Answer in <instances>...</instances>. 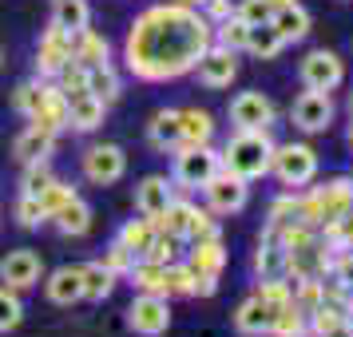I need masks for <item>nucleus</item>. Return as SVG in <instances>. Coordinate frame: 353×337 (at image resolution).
Segmentation results:
<instances>
[{
	"label": "nucleus",
	"instance_id": "f257e3e1",
	"mask_svg": "<svg viewBox=\"0 0 353 337\" xmlns=\"http://www.w3.org/2000/svg\"><path fill=\"white\" fill-rule=\"evenodd\" d=\"M214 44V32L203 12L187 4H155L147 8L128 36V64L143 80H175L199 64V56Z\"/></svg>",
	"mask_w": 353,
	"mask_h": 337
},
{
	"label": "nucleus",
	"instance_id": "f03ea898",
	"mask_svg": "<svg viewBox=\"0 0 353 337\" xmlns=\"http://www.w3.org/2000/svg\"><path fill=\"white\" fill-rule=\"evenodd\" d=\"M219 159H223V171L246 178V183H250V178H262L270 171V159H274L270 131H239V135L226 143V151Z\"/></svg>",
	"mask_w": 353,
	"mask_h": 337
},
{
	"label": "nucleus",
	"instance_id": "7ed1b4c3",
	"mask_svg": "<svg viewBox=\"0 0 353 337\" xmlns=\"http://www.w3.org/2000/svg\"><path fill=\"white\" fill-rule=\"evenodd\" d=\"M270 171L278 175L282 187L298 191V187H310V183H314V175H318V155H314V147H305V143L274 147Z\"/></svg>",
	"mask_w": 353,
	"mask_h": 337
},
{
	"label": "nucleus",
	"instance_id": "20e7f679",
	"mask_svg": "<svg viewBox=\"0 0 353 337\" xmlns=\"http://www.w3.org/2000/svg\"><path fill=\"white\" fill-rule=\"evenodd\" d=\"M219 171H223V159L207 143L179 147V155H175V183L179 187H207Z\"/></svg>",
	"mask_w": 353,
	"mask_h": 337
},
{
	"label": "nucleus",
	"instance_id": "39448f33",
	"mask_svg": "<svg viewBox=\"0 0 353 337\" xmlns=\"http://www.w3.org/2000/svg\"><path fill=\"white\" fill-rule=\"evenodd\" d=\"M290 119H294V127L310 131V135L325 131L330 123H334V99H330V92H310V88H305L302 96L294 99Z\"/></svg>",
	"mask_w": 353,
	"mask_h": 337
},
{
	"label": "nucleus",
	"instance_id": "423d86ee",
	"mask_svg": "<svg viewBox=\"0 0 353 337\" xmlns=\"http://www.w3.org/2000/svg\"><path fill=\"white\" fill-rule=\"evenodd\" d=\"M230 123L239 131H270L274 103L262 92H239L230 99Z\"/></svg>",
	"mask_w": 353,
	"mask_h": 337
},
{
	"label": "nucleus",
	"instance_id": "0eeeda50",
	"mask_svg": "<svg viewBox=\"0 0 353 337\" xmlns=\"http://www.w3.org/2000/svg\"><path fill=\"white\" fill-rule=\"evenodd\" d=\"M298 72H302V83L310 92H334L337 83L345 80V68L337 60V52H325V48L310 52Z\"/></svg>",
	"mask_w": 353,
	"mask_h": 337
},
{
	"label": "nucleus",
	"instance_id": "6e6552de",
	"mask_svg": "<svg viewBox=\"0 0 353 337\" xmlns=\"http://www.w3.org/2000/svg\"><path fill=\"white\" fill-rule=\"evenodd\" d=\"M128 321H131L135 334L159 337V334H167V325H171V309H167V302L155 298V294H139L128 309Z\"/></svg>",
	"mask_w": 353,
	"mask_h": 337
},
{
	"label": "nucleus",
	"instance_id": "1a4fd4ad",
	"mask_svg": "<svg viewBox=\"0 0 353 337\" xmlns=\"http://www.w3.org/2000/svg\"><path fill=\"white\" fill-rule=\"evenodd\" d=\"M203 191H207V203L214 214H234L246 207V178L230 175V171H219Z\"/></svg>",
	"mask_w": 353,
	"mask_h": 337
},
{
	"label": "nucleus",
	"instance_id": "9d476101",
	"mask_svg": "<svg viewBox=\"0 0 353 337\" xmlns=\"http://www.w3.org/2000/svg\"><path fill=\"white\" fill-rule=\"evenodd\" d=\"M72 52H76V32H68L60 24H52L44 40H40V52H36V68L52 76V72H60V68L72 60Z\"/></svg>",
	"mask_w": 353,
	"mask_h": 337
},
{
	"label": "nucleus",
	"instance_id": "9b49d317",
	"mask_svg": "<svg viewBox=\"0 0 353 337\" xmlns=\"http://www.w3.org/2000/svg\"><path fill=\"white\" fill-rule=\"evenodd\" d=\"M310 194H314V203H318V218L321 223H334V218H341L345 210H353V183L350 178H330V183L314 187Z\"/></svg>",
	"mask_w": 353,
	"mask_h": 337
},
{
	"label": "nucleus",
	"instance_id": "f8f14e48",
	"mask_svg": "<svg viewBox=\"0 0 353 337\" xmlns=\"http://www.w3.org/2000/svg\"><path fill=\"white\" fill-rule=\"evenodd\" d=\"M194 72H199V83H207V88H226V83L239 76V60H234L230 48H219V44H214V48H207L199 56Z\"/></svg>",
	"mask_w": 353,
	"mask_h": 337
},
{
	"label": "nucleus",
	"instance_id": "ddd939ff",
	"mask_svg": "<svg viewBox=\"0 0 353 337\" xmlns=\"http://www.w3.org/2000/svg\"><path fill=\"white\" fill-rule=\"evenodd\" d=\"M83 175L92 178V183H115V178L123 175V151L112 143L92 147L83 155Z\"/></svg>",
	"mask_w": 353,
	"mask_h": 337
},
{
	"label": "nucleus",
	"instance_id": "4468645a",
	"mask_svg": "<svg viewBox=\"0 0 353 337\" xmlns=\"http://www.w3.org/2000/svg\"><path fill=\"white\" fill-rule=\"evenodd\" d=\"M270 321H274V309L258 294H250L246 302L234 309V329L246 337H270Z\"/></svg>",
	"mask_w": 353,
	"mask_h": 337
},
{
	"label": "nucleus",
	"instance_id": "2eb2a0df",
	"mask_svg": "<svg viewBox=\"0 0 353 337\" xmlns=\"http://www.w3.org/2000/svg\"><path fill=\"white\" fill-rule=\"evenodd\" d=\"M0 278L12 289L36 286V278H40V258H36L32 250H12V254L0 262Z\"/></svg>",
	"mask_w": 353,
	"mask_h": 337
},
{
	"label": "nucleus",
	"instance_id": "dca6fc26",
	"mask_svg": "<svg viewBox=\"0 0 353 337\" xmlns=\"http://www.w3.org/2000/svg\"><path fill=\"white\" fill-rule=\"evenodd\" d=\"M223 262H226V250H223V242H219V234H214V238H199L191 246V258H187V266H191L199 278H214V282H219V274H223Z\"/></svg>",
	"mask_w": 353,
	"mask_h": 337
},
{
	"label": "nucleus",
	"instance_id": "f3484780",
	"mask_svg": "<svg viewBox=\"0 0 353 337\" xmlns=\"http://www.w3.org/2000/svg\"><path fill=\"white\" fill-rule=\"evenodd\" d=\"M171 183L167 178H159V175H151V178H143L139 183V191H135V207L143 210L147 218H159L163 210L171 207Z\"/></svg>",
	"mask_w": 353,
	"mask_h": 337
},
{
	"label": "nucleus",
	"instance_id": "a211bd4d",
	"mask_svg": "<svg viewBox=\"0 0 353 337\" xmlns=\"http://www.w3.org/2000/svg\"><path fill=\"white\" fill-rule=\"evenodd\" d=\"M270 24H274V32L282 36V44H298V40H305V32H310V12L294 0V4H286V8L274 12Z\"/></svg>",
	"mask_w": 353,
	"mask_h": 337
},
{
	"label": "nucleus",
	"instance_id": "6ab92c4d",
	"mask_svg": "<svg viewBox=\"0 0 353 337\" xmlns=\"http://www.w3.org/2000/svg\"><path fill=\"white\" fill-rule=\"evenodd\" d=\"M103 99H96L92 92H80V96L68 99V127H80V131H92L103 123Z\"/></svg>",
	"mask_w": 353,
	"mask_h": 337
},
{
	"label": "nucleus",
	"instance_id": "aec40b11",
	"mask_svg": "<svg viewBox=\"0 0 353 337\" xmlns=\"http://www.w3.org/2000/svg\"><path fill=\"white\" fill-rule=\"evenodd\" d=\"M32 127L48 131V135H56V131L68 127V96L60 92V88H48V96H44V103H40V112L32 115Z\"/></svg>",
	"mask_w": 353,
	"mask_h": 337
},
{
	"label": "nucleus",
	"instance_id": "412c9836",
	"mask_svg": "<svg viewBox=\"0 0 353 337\" xmlns=\"http://www.w3.org/2000/svg\"><path fill=\"white\" fill-rule=\"evenodd\" d=\"M147 135H151V147H159V151H179V147H187V143H183V123H179V112H159L155 119H151Z\"/></svg>",
	"mask_w": 353,
	"mask_h": 337
},
{
	"label": "nucleus",
	"instance_id": "4be33fe9",
	"mask_svg": "<svg viewBox=\"0 0 353 337\" xmlns=\"http://www.w3.org/2000/svg\"><path fill=\"white\" fill-rule=\"evenodd\" d=\"M48 298L56 305H72L76 298H83V274H80V266H64V270L52 274Z\"/></svg>",
	"mask_w": 353,
	"mask_h": 337
},
{
	"label": "nucleus",
	"instance_id": "5701e85b",
	"mask_svg": "<svg viewBox=\"0 0 353 337\" xmlns=\"http://www.w3.org/2000/svg\"><path fill=\"white\" fill-rule=\"evenodd\" d=\"M131 282L139 286V294H155V298H167V294H171V286H167V266L147 262V258H139V262L131 266Z\"/></svg>",
	"mask_w": 353,
	"mask_h": 337
},
{
	"label": "nucleus",
	"instance_id": "b1692460",
	"mask_svg": "<svg viewBox=\"0 0 353 337\" xmlns=\"http://www.w3.org/2000/svg\"><path fill=\"white\" fill-rule=\"evenodd\" d=\"M282 48H286V44H282V36L274 32V24L270 20H262V24H250V32H246V48L242 52H250V56H258V60H274Z\"/></svg>",
	"mask_w": 353,
	"mask_h": 337
},
{
	"label": "nucleus",
	"instance_id": "393cba45",
	"mask_svg": "<svg viewBox=\"0 0 353 337\" xmlns=\"http://www.w3.org/2000/svg\"><path fill=\"white\" fill-rule=\"evenodd\" d=\"M270 337H310V321L298 305L290 302L282 309H274V321H270Z\"/></svg>",
	"mask_w": 353,
	"mask_h": 337
},
{
	"label": "nucleus",
	"instance_id": "a878e982",
	"mask_svg": "<svg viewBox=\"0 0 353 337\" xmlns=\"http://www.w3.org/2000/svg\"><path fill=\"white\" fill-rule=\"evenodd\" d=\"M191 218H194V203H175V198H171V207L163 210L159 218H155V230H167V234H179V238L187 242V230H191Z\"/></svg>",
	"mask_w": 353,
	"mask_h": 337
},
{
	"label": "nucleus",
	"instance_id": "bb28decb",
	"mask_svg": "<svg viewBox=\"0 0 353 337\" xmlns=\"http://www.w3.org/2000/svg\"><path fill=\"white\" fill-rule=\"evenodd\" d=\"M83 274V298H92V302H103L115 286V274L103 266V262H92V266H80Z\"/></svg>",
	"mask_w": 353,
	"mask_h": 337
},
{
	"label": "nucleus",
	"instance_id": "cd10ccee",
	"mask_svg": "<svg viewBox=\"0 0 353 337\" xmlns=\"http://www.w3.org/2000/svg\"><path fill=\"white\" fill-rule=\"evenodd\" d=\"M179 123H183V143H210V135H214V119L199 108L179 112Z\"/></svg>",
	"mask_w": 353,
	"mask_h": 337
},
{
	"label": "nucleus",
	"instance_id": "c85d7f7f",
	"mask_svg": "<svg viewBox=\"0 0 353 337\" xmlns=\"http://www.w3.org/2000/svg\"><path fill=\"white\" fill-rule=\"evenodd\" d=\"M52 218H56V226H60L64 234H83V230L92 226V210H88V207L80 203V198L72 194V198H68L64 207H60L56 214H52Z\"/></svg>",
	"mask_w": 353,
	"mask_h": 337
},
{
	"label": "nucleus",
	"instance_id": "c756f323",
	"mask_svg": "<svg viewBox=\"0 0 353 337\" xmlns=\"http://www.w3.org/2000/svg\"><path fill=\"white\" fill-rule=\"evenodd\" d=\"M258 278H286V246L282 242H262L254 258Z\"/></svg>",
	"mask_w": 353,
	"mask_h": 337
},
{
	"label": "nucleus",
	"instance_id": "7c9ffc66",
	"mask_svg": "<svg viewBox=\"0 0 353 337\" xmlns=\"http://www.w3.org/2000/svg\"><path fill=\"white\" fill-rule=\"evenodd\" d=\"M52 139H56V135H48V131L28 127V131L17 139V159H20V163H40V159L52 151Z\"/></svg>",
	"mask_w": 353,
	"mask_h": 337
},
{
	"label": "nucleus",
	"instance_id": "2f4dec72",
	"mask_svg": "<svg viewBox=\"0 0 353 337\" xmlns=\"http://www.w3.org/2000/svg\"><path fill=\"white\" fill-rule=\"evenodd\" d=\"M72 60H80L83 68H96V64H108V40H99L96 32H76V52Z\"/></svg>",
	"mask_w": 353,
	"mask_h": 337
},
{
	"label": "nucleus",
	"instance_id": "473e14b6",
	"mask_svg": "<svg viewBox=\"0 0 353 337\" xmlns=\"http://www.w3.org/2000/svg\"><path fill=\"white\" fill-rule=\"evenodd\" d=\"M318 234L325 238L330 250H353V210H345V214L334 218V223H321Z\"/></svg>",
	"mask_w": 353,
	"mask_h": 337
},
{
	"label": "nucleus",
	"instance_id": "72a5a7b5",
	"mask_svg": "<svg viewBox=\"0 0 353 337\" xmlns=\"http://www.w3.org/2000/svg\"><path fill=\"white\" fill-rule=\"evenodd\" d=\"M83 92H92L96 99L112 103V99L119 96V80H115V72L108 64H96V68H88V83H83Z\"/></svg>",
	"mask_w": 353,
	"mask_h": 337
},
{
	"label": "nucleus",
	"instance_id": "f704fd0d",
	"mask_svg": "<svg viewBox=\"0 0 353 337\" xmlns=\"http://www.w3.org/2000/svg\"><path fill=\"white\" fill-rule=\"evenodd\" d=\"M151 238H155V218H139V223H128L123 230H119V242L128 246V250H135V254L143 258L147 246H151Z\"/></svg>",
	"mask_w": 353,
	"mask_h": 337
},
{
	"label": "nucleus",
	"instance_id": "c9c22d12",
	"mask_svg": "<svg viewBox=\"0 0 353 337\" xmlns=\"http://www.w3.org/2000/svg\"><path fill=\"white\" fill-rule=\"evenodd\" d=\"M210 32H214V44H219V48L242 52L246 48V32H250V24H242L239 17H230V20H223V24H214Z\"/></svg>",
	"mask_w": 353,
	"mask_h": 337
},
{
	"label": "nucleus",
	"instance_id": "e433bc0d",
	"mask_svg": "<svg viewBox=\"0 0 353 337\" xmlns=\"http://www.w3.org/2000/svg\"><path fill=\"white\" fill-rule=\"evenodd\" d=\"M88 4L83 0H56V24L68 28V32H83L88 28Z\"/></svg>",
	"mask_w": 353,
	"mask_h": 337
},
{
	"label": "nucleus",
	"instance_id": "4c0bfd02",
	"mask_svg": "<svg viewBox=\"0 0 353 337\" xmlns=\"http://www.w3.org/2000/svg\"><path fill=\"white\" fill-rule=\"evenodd\" d=\"M325 278H334L337 286L345 289V302L353 309V250H334V262H330Z\"/></svg>",
	"mask_w": 353,
	"mask_h": 337
},
{
	"label": "nucleus",
	"instance_id": "58836bf2",
	"mask_svg": "<svg viewBox=\"0 0 353 337\" xmlns=\"http://www.w3.org/2000/svg\"><path fill=\"white\" fill-rule=\"evenodd\" d=\"M167 286H171V294L191 298V294H199V274H194L187 262H171V266H167Z\"/></svg>",
	"mask_w": 353,
	"mask_h": 337
},
{
	"label": "nucleus",
	"instance_id": "ea45409f",
	"mask_svg": "<svg viewBox=\"0 0 353 337\" xmlns=\"http://www.w3.org/2000/svg\"><path fill=\"white\" fill-rule=\"evenodd\" d=\"M44 96H48V83H24V88H17V112H24L32 119V115L40 112Z\"/></svg>",
	"mask_w": 353,
	"mask_h": 337
},
{
	"label": "nucleus",
	"instance_id": "a19ab883",
	"mask_svg": "<svg viewBox=\"0 0 353 337\" xmlns=\"http://www.w3.org/2000/svg\"><path fill=\"white\" fill-rule=\"evenodd\" d=\"M290 223H302V214H298V194L294 191L282 194V198L270 207V223L266 226H290Z\"/></svg>",
	"mask_w": 353,
	"mask_h": 337
},
{
	"label": "nucleus",
	"instance_id": "79ce46f5",
	"mask_svg": "<svg viewBox=\"0 0 353 337\" xmlns=\"http://www.w3.org/2000/svg\"><path fill=\"white\" fill-rule=\"evenodd\" d=\"M270 4L266 0H242V4H234V17L242 20V24H262V20H270Z\"/></svg>",
	"mask_w": 353,
	"mask_h": 337
},
{
	"label": "nucleus",
	"instance_id": "37998d69",
	"mask_svg": "<svg viewBox=\"0 0 353 337\" xmlns=\"http://www.w3.org/2000/svg\"><path fill=\"white\" fill-rule=\"evenodd\" d=\"M135 262H139V254H135V250H128L123 242H115L112 250H108V262H103V266H108L112 274H131V266H135Z\"/></svg>",
	"mask_w": 353,
	"mask_h": 337
},
{
	"label": "nucleus",
	"instance_id": "c03bdc74",
	"mask_svg": "<svg viewBox=\"0 0 353 337\" xmlns=\"http://www.w3.org/2000/svg\"><path fill=\"white\" fill-rule=\"evenodd\" d=\"M36 198H40L44 214L52 218V214H56V210H60V207L68 203V198H72V187H64V183H56V178H52V187H48L44 194H36Z\"/></svg>",
	"mask_w": 353,
	"mask_h": 337
},
{
	"label": "nucleus",
	"instance_id": "a18cd8bd",
	"mask_svg": "<svg viewBox=\"0 0 353 337\" xmlns=\"http://www.w3.org/2000/svg\"><path fill=\"white\" fill-rule=\"evenodd\" d=\"M52 187V175L48 167H44V159L40 163H28V175H24V194H44Z\"/></svg>",
	"mask_w": 353,
	"mask_h": 337
},
{
	"label": "nucleus",
	"instance_id": "49530a36",
	"mask_svg": "<svg viewBox=\"0 0 353 337\" xmlns=\"http://www.w3.org/2000/svg\"><path fill=\"white\" fill-rule=\"evenodd\" d=\"M17 218L24 226H36V223H44L48 214H44V207H40V198H36V194H24V198L17 203Z\"/></svg>",
	"mask_w": 353,
	"mask_h": 337
},
{
	"label": "nucleus",
	"instance_id": "de8ad7c7",
	"mask_svg": "<svg viewBox=\"0 0 353 337\" xmlns=\"http://www.w3.org/2000/svg\"><path fill=\"white\" fill-rule=\"evenodd\" d=\"M12 325H20V302L8 289H0V334L12 329Z\"/></svg>",
	"mask_w": 353,
	"mask_h": 337
},
{
	"label": "nucleus",
	"instance_id": "09e8293b",
	"mask_svg": "<svg viewBox=\"0 0 353 337\" xmlns=\"http://www.w3.org/2000/svg\"><path fill=\"white\" fill-rule=\"evenodd\" d=\"M203 8H207V24H210V28H214V24H223V20H230V17H234V4H230V0H207Z\"/></svg>",
	"mask_w": 353,
	"mask_h": 337
},
{
	"label": "nucleus",
	"instance_id": "8fccbe9b",
	"mask_svg": "<svg viewBox=\"0 0 353 337\" xmlns=\"http://www.w3.org/2000/svg\"><path fill=\"white\" fill-rule=\"evenodd\" d=\"M318 337H353V329H350V318H341V321H334L325 334H318Z\"/></svg>",
	"mask_w": 353,
	"mask_h": 337
},
{
	"label": "nucleus",
	"instance_id": "3c124183",
	"mask_svg": "<svg viewBox=\"0 0 353 337\" xmlns=\"http://www.w3.org/2000/svg\"><path fill=\"white\" fill-rule=\"evenodd\" d=\"M266 4H270L274 12H278V8H286V4H294V0H266ZM274 12H270V17H274Z\"/></svg>",
	"mask_w": 353,
	"mask_h": 337
},
{
	"label": "nucleus",
	"instance_id": "603ef678",
	"mask_svg": "<svg viewBox=\"0 0 353 337\" xmlns=\"http://www.w3.org/2000/svg\"><path fill=\"white\" fill-rule=\"evenodd\" d=\"M179 4H187V8H203L207 0H179Z\"/></svg>",
	"mask_w": 353,
	"mask_h": 337
},
{
	"label": "nucleus",
	"instance_id": "864d4df0",
	"mask_svg": "<svg viewBox=\"0 0 353 337\" xmlns=\"http://www.w3.org/2000/svg\"><path fill=\"white\" fill-rule=\"evenodd\" d=\"M350 147H353V123H350Z\"/></svg>",
	"mask_w": 353,
	"mask_h": 337
},
{
	"label": "nucleus",
	"instance_id": "5fc2aeb1",
	"mask_svg": "<svg viewBox=\"0 0 353 337\" xmlns=\"http://www.w3.org/2000/svg\"><path fill=\"white\" fill-rule=\"evenodd\" d=\"M350 108H353V96H350Z\"/></svg>",
	"mask_w": 353,
	"mask_h": 337
},
{
	"label": "nucleus",
	"instance_id": "6e6d98bb",
	"mask_svg": "<svg viewBox=\"0 0 353 337\" xmlns=\"http://www.w3.org/2000/svg\"><path fill=\"white\" fill-rule=\"evenodd\" d=\"M0 60H4V52H0Z\"/></svg>",
	"mask_w": 353,
	"mask_h": 337
},
{
	"label": "nucleus",
	"instance_id": "4d7b16f0",
	"mask_svg": "<svg viewBox=\"0 0 353 337\" xmlns=\"http://www.w3.org/2000/svg\"><path fill=\"white\" fill-rule=\"evenodd\" d=\"M350 183H353V175H350Z\"/></svg>",
	"mask_w": 353,
	"mask_h": 337
}]
</instances>
